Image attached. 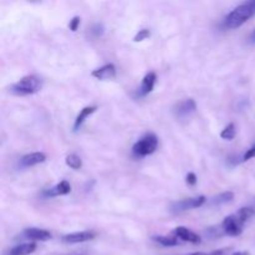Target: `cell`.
I'll list each match as a JSON object with an SVG mask.
<instances>
[{"label":"cell","mask_w":255,"mask_h":255,"mask_svg":"<svg viewBox=\"0 0 255 255\" xmlns=\"http://www.w3.org/2000/svg\"><path fill=\"white\" fill-rule=\"evenodd\" d=\"M252 40H253V41H255V30L253 31V34H252Z\"/></svg>","instance_id":"cell-28"},{"label":"cell","mask_w":255,"mask_h":255,"mask_svg":"<svg viewBox=\"0 0 255 255\" xmlns=\"http://www.w3.org/2000/svg\"><path fill=\"white\" fill-rule=\"evenodd\" d=\"M189 255H208L207 253H202V252H197V253H192Z\"/></svg>","instance_id":"cell-27"},{"label":"cell","mask_w":255,"mask_h":255,"mask_svg":"<svg viewBox=\"0 0 255 255\" xmlns=\"http://www.w3.org/2000/svg\"><path fill=\"white\" fill-rule=\"evenodd\" d=\"M229 254V249H219V251H214L212 253H209L208 255H228Z\"/></svg>","instance_id":"cell-25"},{"label":"cell","mask_w":255,"mask_h":255,"mask_svg":"<svg viewBox=\"0 0 255 255\" xmlns=\"http://www.w3.org/2000/svg\"><path fill=\"white\" fill-rule=\"evenodd\" d=\"M92 76L97 80H110L116 76V67L114 64H106L92 71Z\"/></svg>","instance_id":"cell-12"},{"label":"cell","mask_w":255,"mask_h":255,"mask_svg":"<svg viewBox=\"0 0 255 255\" xmlns=\"http://www.w3.org/2000/svg\"><path fill=\"white\" fill-rule=\"evenodd\" d=\"M80 22H81V19H80V16H74L71 20H70L69 22V27L71 31H77V29H79L80 26Z\"/></svg>","instance_id":"cell-21"},{"label":"cell","mask_w":255,"mask_h":255,"mask_svg":"<svg viewBox=\"0 0 255 255\" xmlns=\"http://www.w3.org/2000/svg\"><path fill=\"white\" fill-rule=\"evenodd\" d=\"M207 198L204 196H198L194 197V198H186L182 199V201L174 202L171 206V212L172 213H182V212L189 211V209L199 208V207L203 206L206 203Z\"/></svg>","instance_id":"cell-4"},{"label":"cell","mask_w":255,"mask_h":255,"mask_svg":"<svg viewBox=\"0 0 255 255\" xmlns=\"http://www.w3.org/2000/svg\"><path fill=\"white\" fill-rule=\"evenodd\" d=\"M42 87V81L35 75H27L21 77L11 86V91L16 95H34L39 92Z\"/></svg>","instance_id":"cell-2"},{"label":"cell","mask_w":255,"mask_h":255,"mask_svg":"<svg viewBox=\"0 0 255 255\" xmlns=\"http://www.w3.org/2000/svg\"><path fill=\"white\" fill-rule=\"evenodd\" d=\"M197 104L193 99H186L183 101L178 102L174 107V114L178 117H187L196 112Z\"/></svg>","instance_id":"cell-7"},{"label":"cell","mask_w":255,"mask_h":255,"mask_svg":"<svg viewBox=\"0 0 255 255\" xmlns=\"http://www.w3.org/2000/svg\"><path fill=\"white\" fill-rule=\"evenodd\" d=\"M244 224L246 223L239 219V217L237 216V213H234L224 218L223 223H222V228H223V232L227 234V236L238 237L243 233Z\"/></svg>","instance_id":"cell-5"},{"label":"cell","mask_w":255,"mask_h":255,"mask_svg":"<svg viewBox=\"0 0 255 255\" xmlns=\"http://www.w3.org/2000/svg\"><path fill=\"white\" fill-rule=\"evenodd\" d=\"M35 251H36V244L34 242H30V243H24L15 247L9 252L7 255H30L34 253Z\"/></svg>","instance_id":"cell-14"},{"label":"cell","mask_w":255,"mask_h":255,"mask_svg":"<svg viewBox=\"0 0 255 255\" xmlns=\"http://www.w3.org/2000/svg\"><path fill=\"white\" fill-rule=\"evenodd\" d=\"M149 36H151V31H149L148 29H141L138 32H137L136 35H134L133 41L134 42H141V41H143V40L148 39Z\"/></svg>","instance_id":"cell-20"},{"label":"cell","mask_w":255,"mask_h":255,"mask_svg":"<svg viewBox=\"0 0 255 255\" xmlns=\"http://www.w3.org/2000/svg\"><path fill=\"white\" fill-rule=\"evenodd\" d=\"M74 255H82V254H74Z\"/></svg>","instance_id":"cell-29"},{"label":"cell","mask_w":255,"mask_h":255,"mask_svg":"<svg viewBox=\"0 0 255 255\" xmlns=\"http://www.w3.org/2000/svg\"><path fill=\"white\" fill-rule=\"evenodd\" d=\"M45 161H46V154L44 152H32V153L22 156L20 158V164H21V167H32L44 163Z\"/></svg>","instance_id":"cell-11"},{"label":"cell","mask_w":255,"mask_h":255,"mask_svg":"<svg viewBox=\"0 0 255 255\" xmlns=\"http://www.w3.org/2000/svg\"><path fill=\"white\" fill-rule=\"evenodd\" d=\"M186 182L188 186H194V184L197 183V176L196 173H193V172H189L188 174H187L186 177Z\"/></svg>","instance_id":"cell-24"},{"label":"cell","mask_w":255,"mask_h":255,"mask_svg":"<svg viewBox=\"0 0 255 255\" xmlns=\"http://www.w3.org/2000/svg\"><path fill=\"white\" fill-rule=\"evenodd\" d=\"M96 233L91 231H84V232H76V233L66 234L61 238V241L64 243L67 244H77V243H85V242H89L95 239Z\"/></svg>","instance_id":"cell-6"},{"label":"cell","mask_w":255,"mask_h":255,"mask_svg":"<svg viewBox=\"0 0 255 255\" xmlns=\"http://www.w3.org/2000/svg\"><path fill=\"white\" fill-rule=\"evenodd\" d=\"M157 75L154 72H148L142 80V85L139 87V96H147L149 92L153 91L154 85H156Z\"/></svg>","instance_id":"cell-13"},{"label":"cell","mask_w":255,"mask_h":255,"mask_svg":"<svg viewBox=\"0 0 255 255\" xmlns=\"http://www.w3.org/2000/svg\"><path fill=\"white\" fill-rule=\"evenodd\" d=\"M234 199V193L233 192H223V193L218 194V196L214 197L213 199H212V203L214 204V206H221V204H227L229 203V202H232Z\"/></svg>","instance_id":"cell-17"},{"label":"cell","mask_w":255,"mask_h":255,"mask_svg":"<svg viewBox=\"0 0 255 255\" xmlns=\"http://www.w3.org/2000/svg\"><path fill=\"white\" fill-rule=\"evenodd\" d=\"M158 147V138L154 133H147L132 147V153L136 157H146L153 153Z\"/></svg>","instance_id":"cell-3"},{"label":"cell","mask_w":255,"mask_h":255,"mask_svg":"<svg viewBox=\"0 0 255 255\" xmlns=\"http://www.w3.org/2000/svg\"><path fill=\"white\" fill-rule=\"evenodd\" d=\"M24 237L26 239L35 242H46L50 241L52 238L51 233L45 229H39V228H26L24 231Z\"/></svg>","instance_id":"cell-9"},{"label":"cell","mask_w":255,"mask_h":255,"mask_svg":"<svg viewBox=\"0 0 255 255\" xmlns=\"http://www.w3.org/2000/svg\"><path fill=\"white\" fill-rule=\"evenodd\" d=\"M153 239L156 243L161 244L163 247H176L178 246V239L174 238V237H169V236H156L153 237Z\"/></svg>","instance_id":"cell-16"},{"label":"cell","mask_w":255,"mask_h":255,"mask_svg":"<svg viewBox=\"0 0 255 255\" xmlns=\"http://www.w3.org/2000/svg\"><path fill=\"white\" fill-rule=\"evenodd\" d=\"M104 32H105V29H104V26H102L101 24L94 25V26H92V29H91V34L94 35V36H96V37L101 36Z\"/></svg>","instance_id":"cell-22"},{"label":"cell","mask_w":255,"mask_h":255,"mask_svg":"<svg viewBox=\"0 0 255 255\" xmlns=\"http://www.w3.org/2000/svg\"><path fill=\"white\" fill-rule=\"evenodd\" d=\"M65 162H66L67 166L72 169H80L82 167L81 158H80V157L75 153L69 154V156L66 157V159H65Z\"/></svg>","instance_id":"cell-18"},{"label":"cell","mask_w":255,"mask_h":255,"mask_svg":"<svg viewBox=\"0 0 255 255\" xmlns=\"http://www.w3.org/2000/svg\"><path fill=\"white\" fill-rule=\"evenodd\" d=\"M97 110L96 106H86L84 107V109L80 111V114L77 115L76 120H75V124H74V129L75 131H77V129L80 128V127L82 126V124H84L85 121H86L87 117L90 116V115L94 114L95 111Z\"/></svg>","instance_id":"cell-15"},{"label":"cell","mask_w":255,"mask_h":255,"mask_svg":"<svg viewBox=\"0 0 255 255\" xmlns=\"http://www.w3.org/2000/svg\"><path fill=\"white\" fill-rule=\"evenodd\" d=\"M254 157H255V144H254V146H252L251 148H249L248 151H247L246 153H244L243 161L247 162V161H249V159L254 158Z\"/></svg>","instance_id":"cell-23"},{"label":"cell","mask_w":255,"mask_h":255,"mask_svg":"<svg viewBox=\"0 0 255 255\" xmlns=\"http://www.w3.org/2000/svg\"><path fill=\"white\" fill-rule=\"evenodd\" d=\"M71 192V184L67 181H61L60 183H57L56 186H54L52 188L45 189L42 192V196L47 197V198H52V197H60V196H66Z\"/></svg>","instance_id":"cell-8"},{"label":"cell","mask_w":255,"mask_h":255,"mask_svg":"<svg viewBox=\"0 0 255 255\" xmlns=\"http://www.w3.org/2000/svg\"><path fill=\"white\" fill-rule=\"evenodd\" d=\"M173 233L176 238L182 239L184 242H189V243L193 244L201 243V237L197 233H194V232H192L191 229L186 228V227H177Z\"/></svg>","instance_id":"cell-10"},{"label":"cell","mask_w":255,"mask_h":255,"mask_svg":"<svg viewBox=\"0 0 255 255\" xmlns=\"http://www.w3.org/2000/svg\"><path fill=\"white\" fill-rule=\"evenodd\" d=\"M233 255H249V253H247V252H237Z\"/></svg>","instance_id":"cell-26"},{"label":"cell","mask_w":255,"mask_h":255,"mask_svg":"<svg viewBox=\"0 0 255 255\" xmlns=\"http://www.w3.org/2000/svg\"><path fill=\"white\" fill-rule=\"evenodd\" d=\"M237 131H236V125L234 124H229L223 131L221 132V137L223 139H227V141H232V139L236 137Z\"/></svg>","instance_id":"cell-19"},{"label":"cell","mask_w":255,"mask_h":255,"mask_svg":"<svg viewBox=\"0 0 255 255\" xmlns=\"http://www.w3.org/2000/svg\"><path fill=\"white\" fill-rule=\"evenodd\" d=\"M255 15V0L246 1L243 4L238 5L233 11L229 12L224 17V26L227 29H237L246 24L252 16Z\"/></svg>","instance_id":"cell-1"}]
</instances>
